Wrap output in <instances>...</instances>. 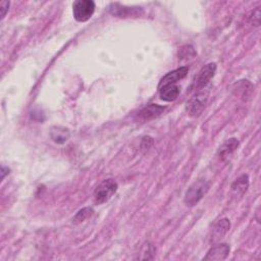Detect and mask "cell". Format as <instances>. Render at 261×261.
I'll return each instance as SVG.
<instances>
[{
  "mask_svg": "<svg viewBox=\"0 0 261 261\" xmlns=\"http://www.w3.org/2000/svg\"><path fill=\"white\" fill-rule=\"evenodd\" d=\"M95 3L92 0H77L73 4V13L77 22L89 21L95 11Z\"/></svg>",
  "mask_w": 261,
  "mask_h": 261,
  "instance_id": "cell-1",
  "label": "cell"
},
{
  "mask_svg": "<svg viewBox=\"0 0 261 261\" xmlns=\"http://www.w3.org/2000/svg\"><path fill=\"white\" fill-rule=\"evenodd\" d=\"M208 189H209V184H208L204 180H199L195 182L192 186H191L185 195V203L188 206H194L197 204L207 193Z\"/></svg>",
  "mask_w": 261,
  "mask_h": 261,
  "instance_id": "cell-2",
  "label": "cell"
},
{
  "mask_svg": "<svg viewBox=\"0 0 261 261\" xmlns=\"http://www.w3.org/2000/svg\"><path fill=\"white\" fill-rule=\"evenodd\" d=\"M117 191V184L111 179L103 181L94 191V201L96 204L107 202Z\"/></svg>",
  "mask_w": 261,
  "mask_h": 261,
  "instance_id": "cell-3",
  "label": "cell"
},
{
  "mask_svg": "<svg viewBox=\"0 0 261 261\" xmlns=\"http://www.w3.org/2000/svg\"><path fill=\"white\" fill-rule=\"evenodd\" d=\"M215 72H216L215 63H208L204 67H202L195 81L196 88L197 89L204 88V87L214 77Z\"/></svg>",
  "mask_w": 261,
  "mask_h": 261,
  "instance_id": "cell-4",
  "label": "cell"
},
{
  "mask_svg": "<svg viewBox=\"0 0 261 261\" xmlns=\"http://www.w3.org/2000/svg\"><path fill=\"white\" fill-rule=\"evenodd\" d=\"M231 229V221L228 218H222L218 220L212 228L210 242L212 244L220 241Z\"/></svg>",
  "mask_w": 261,
  "mask_h": 261,
  "instance_id": "cell-5",
  "label": "cell"
},
{
  "mask_svg": "<svg viewBox=\"0 0 261 261\" xmlns=\"http://www.w3.org/2000/svg\"><path fill=\"white\" fill-rule=\"evenodd\" d=\"M206 101H207V94L201 93L196 95L187 105V110L190 113V115L192 116L199 115L205 107Z\"/></svg>",
  "mask_w": 261,
  "mask_h": 261,
  "instance_id": "cell-6",
  "label": "cell"
},
{
  "mask_svg": "<svg viewBox=\"0 0 261 261\" xmlns=\"http://www.w3.org/2000/svg\"><path fill=\"white\" fill-rule=\"evenodd\" d=\"M189 72V67L188 66H182L180 68L175 69V71H172L168 74H166L159 82L158 85V88H160L161 86L167 85V84H176L179 81L183 80L184 78H186V76L188 75Z\"/></svg>",
  "mask_w": 261,
  "mask_h": 261,
  "instance_id": "cell-7",
  "label": "cell"
},
{
  "mask_svg": "<svg viewBox=\"0 0 261 261\" xmlns=\"http://www.w3.org/2000/svg\"><path fill=\"white\" fill-rule=\"evenodd\" d=\"M110 12L115 16L127 17L141 14L143 12V9L141 7H128L124 5L121 6L118 3H113L110 5Z\"/></svg>",
  "mask_w": 261,
  "mask_h": 261,
  "instance_id": "cell-8",
  "label": "cell"
},
{
  "mask_svg": "<svg viewBox=\"0 0 261 261\" xmlns=\"http://www.w3.org/2000/svg\"><path fill=\"white\" fill-rule=\"evenodd\" d=\"M230 246L228 244H218L213 246L207 255L204 257V260H224L230 254Z\"/></svg>",
  "mask_w": 261,
  "mask_h": 261,
  "instance_id": "cell-9",
  "label": "cell"
},
{
  "mask_svg": "<svg viewBox=\"0 0 261 261\" xmlns=\"http://www.w3.org/2000/svg\"><path fill=\"white\" fill-rule=\"evenodd\" d=\"M159 89V96L163 101H175L180 95V87L176 84H167L161 86Z\"/></svg>",
  "mask_w": 261,
  "mask_h": 261,
  "instance_id": "cell-10",
  "label": "cell"
},
{
  "mask_svg": "<svg viewBox=\"0 0 261 261\" xmlns=\"http://www.w3.org/2000/svg\"><path fill=\"white\" fill-rule=\"evenodd\" d=\"M240 145V142L237 140L236 138H231L229 139V140L225 141L219 148H218V151H217V155L218 157L221 159V160H224L225 158H228L229 156L234 153L238 147Z\"/></svg>",
  "mask_w": 261,
  "mask_h": 261,
  "instance_id": "cell-11",
  "label": "cell"
},
{
  "mask_svg": "<svg viewBox=\"0 0 261 261\" xmlns=\"http://www.w3.org/2000/svg\"><path fill=\"white\" fill-rule=\"evenodd\" d=\"M164 110H165L164 106L157 105V104H150V105H147L139 112L138 115L143 120H150L159 116Z\"/></svg>",
  "mask_w": 261,
  "mask_h": 261,
  "instance_id": "cell-12",
  "label": "cell"
},
{
  "mask_svg": "<svg viewBox=\"0 0 261 261\" xmlns=\"http://www.w3.org/2000/svg\"><path fill=\"white\" fill-rule=\"evenodd\" d=\"M249 187V179L247 175L241 176L237 181L234 182L232 185V191L235 196H243Z\"/></svg>",
  "mask_w": 261,
  "mask_h": 261,
  "instance_id": "cell-13",
  "label": "cell"
},
{
  "mask_svg": "<svg viewBox=\"0 0 261 261\" xmlns=\"http://www.w3.org/2000/svg\"><path fill=\"white\" fill-rule=\"evenodd\" d=\"M50 136L55 143L63 144L65 143L69 138V131L63 127H53L51 129Z\"/></svg>",
  "mask_w": 261,
  "mask_h": 261,
  "instance_id": "cell-14",
  "label": "cell"
},
{
  "mask_svg": "<svg viewBox=\"0 0 261 261\" xmlns=\"http://www.w3.org/2000/svg\"><path fill=\"white\" fill-rule=\"evenodd\" d=\"M93 209L90 207H85L83 208V209H81L76 215L75 217L73 218V222L78 224V223H81L83 221H85L87 218H89L93 215Z\"/></svg>",
  "mask_w": 261,
  "mask_h": 261,
  "instance_id": "cell-15",
  "label": "cell"
},
{
  "mask_svg": "<svg viewBox=\"0 0 261 261\" xmlns=\"http://www.w3.org/2000/svg\"><path fill=\"white\" fill-rule=\"evenodd\" d=\"M260 15H261V14H260V10H259V8L255 9V10L253 11L252 15L250 16V23L253 24L254 26L258 27V26L260 25Z\"/></svg>",
  "mask_w": 261,
  "mask_h": 261,
  "instance_id": "cell-16",
  "label": "cell"
},
{
  "mask_svg": "<svg viewBox=\"0 0 261 261\" xmlns=\"http://www.w3.org/2000/svg\"><path fill=\"white\" fill-rule=\"evenodd\" d=\"M152 144H153V140H152L151 137H144L142 144H141V148L144 150H149L150 147L152 146Z\"/></svg>",
  "mask_w": 261,
  "mask_h": 261,
  "instance_id": "cell-17",
  "label": "cell"
},
{
  "mask_svg": "<svg viewBox=\"0 0 261 261\" xmlns=\"http://www.w3.org/2000/svg\"><path fill=\"white\" fill-rule=\"evenodd\" d=\"M8 8H9V2L1 1V4H0V9H1V19H3V17L5 16Z\"/></svg>",
  "mask_w": 261,
  "mask_h": 261,
  "instance_id": "cell-18",
  "label": "cell"
},
{
  "mask_svg": "<svg viewBox=\"0 0 261 261\" xmlns=\"http://www.w3.org/2000/svg\"><path fill=\"white\" fill-rule=\"evenodd\" d=\"M7 170H9V169H8V168H6V167H4V166H2V169H1V173H2V176H1V180H3V179H4V177H5L6 173H9V172H5V171H7Z\"/></svg>",
  "mask_w": 261,
  "mask_h": 261,
  "instance_id": "cell-19",
  "label": "cell"
}]
</instances>
